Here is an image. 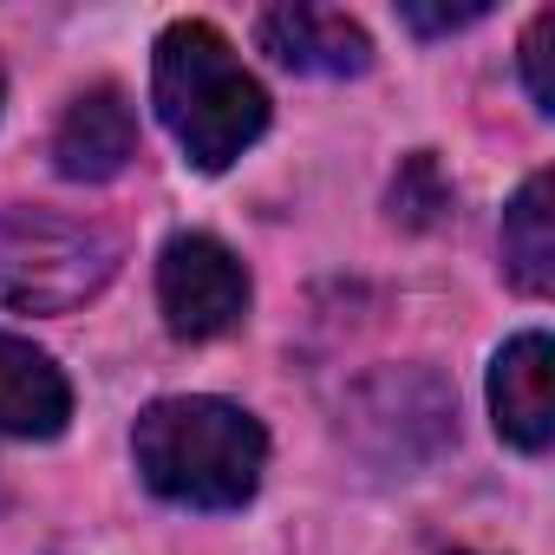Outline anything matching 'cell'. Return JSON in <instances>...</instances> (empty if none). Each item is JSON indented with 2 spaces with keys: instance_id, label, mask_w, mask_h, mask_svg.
Listing matches in <instances>:
<instances>
[{
  "instance_id": "obj_8",
  "label": "cell",
  "mask_w": 555,
  "mask_h": 555,
  "mask_svg": "<svg viewBox=\"0 0 555 555\" xmlns=\"http://www.w3.org/2000/svg\"><path fill=\"white\" fill-rule=\"evenodd\" d=\"M73 418L66 373L21 334H0V431L8 438H60Z\"/></svg>"
},
{
  "instance_id": "obj_12",
  "label": "cell",
  "mask_w": 555,
  "mask_h": 555,
  "mask_svg": "<svg viewBox=\"0 0 555 555\" xmlns=\"http://www.w3.org/2000/svg\"><path fill=\"white\" fill-rule=\"evenodd\" d=\"M490 8H483V0H464V8H425V0H405V8H399V21L412 27V34H457V27H477Z\"/></svg>"
},
{
  "instance_id": "obj_4",
  "label": "cell",
  "mask_w": 555,
  "mask_h": 555,
  "mask_svg": "<svg viewBox=\"0 0 555 555\" xmlns=\"http://www.w3.org/2000/svg\"><path fill=\"white\" fill-rule=\"evenodd\" d=\"M157 308L177 340H222L248 314V268L216 235H170L157 255Z\"/></svg>"
},
{
  "instance_id": "obj_3",
  "label": "cell",
  "mask_w": 555,
  "mask_h": 555,
  "mask_svg": "<svg viewBox=\"0 0 555 555\" xmlns=\"http://www.w3.org/2000/svg\"><path fill=\"white\" fill-rule=\"evenodd\" d=\"M125 248L105 222L8 203L0 209V301L21 314H73L86 308L112 274Z\"/></svg>"
},
{
  "instance_id": "obj_2",
  "label": "cell",
  "mask_w": 555,
  "mask_h": 555,
  "mask_svg": "<svg viewBox=\"0 0 555 555\" xmlns=\"http://www.w3.org/2000/svg\"><path fill=\"white\" fill-rule=\"evenodd\" d=\"M151 99H157V118L177 138L183 164H196L209 177L229 170L268 131V92L242 73L235 47L209 21H177L157 34Z\"/></svg>"
},
{
  "instance_id": "obj_10",
  "label": "cell",
  "mask_w": 555,
  "mask_h": 555,
  "mask_svg": "<svg viewBox=\"0 0 555 555\" xmlns=\"http://www.w3.org/2000/svg\"><path fill=\"white\" fill-rule=\"evenodd\" d=\"M444 209H451V183H444L438 157H431V151L405 157V170L392 177V222L431 229V222H444Z\"/></svg>"
},
{
  "instance_id": "obj_13",
  "label": "cell",
  "mask_w": 555,
  "mask_h": 555,
  "mask_svg": "<svg viewBox=\"0 0 555 555\" xmlns=\"http://www.w3.org/2000/svg\"><path fill=\"white\" fill-rule=\"evenodd\" d=\"M0 92H8V86H0Z\"/></svg>"
},
{
  "instance_id": "obj_5",
  "label": "cell",
  "mask_w": 555,
  "mask_h": 555,
  "mask_svg": "<svg viewBox=\"0 0 555 555\" xmlns=\"http://www.w3.org/2000/svg\"><path fill=\"white\" fill-rule=\"evenodd\" d=\"M255 40L261 53H274V66L308 73V79H360L373 66L366 27L334 8H268L255 21Z\"/></svg>"
},
{
  "instance_id": "obj_9",
  "label": "cell",
  "mask_w": 555,
  "mask_h": 555,
  "mask_svg": "<svg viewBox=\"0 0 555 555\" xmlns=\"http://www.w3.org/2000/svg\"><path fill=\"white\" fill-rule=\"evenodd\" d=\"M503 268L522 295L555 288V177L535 170L503 209Z\"/></svg>"
},
{
  "instance_id": "obj_6",
  "label": "cell",
  "mask_w": 555,
  "mask_h": 555,
  "mask_svg": "<svg viewBox=\"0 0 555 555\" xmlns=\"http://www.w3.org/2000/svg\"><path fill=\"white\" fill-rule=\"evenodd\" d=\"M490 418H496V438L529 457L555 444V347H548V334H516L496 353Z\"/></svg>"
},
{
  "instance_id": "obj_7",
  "label": "cell",
  "mask_w": 555,
  "mask_h": 555,
  "mask_svg": "<svg viewBox=\"0 0 555 555\" xmlns=\"http://www.w3.org/2000/svg\"><path fill=\"white\" fill-rule=\"evenodd\" d=\"M138 157V118H131V99L118 86H86L60 131H53V164L66 183H112L125 164Z\"/></svg>"
},
{
  "instance_id": "obj_11",
  "label": "cell",
  "mask_w": 555,
  "mask_h": 555,
  "mask_svg": "<svg viewBox=\"0 0 555 555\" xmlns=\"http://www.w3.org/2000/svg\"><path fill=\"white\" fill-rule=\"evenodd\" d=\"M522 79H529V99L535 112H555V14L542 8L522 34Z\"/></svg>"
},
{
  "instance_id": "obj_1",
  "label": "cell",
  "mask_w": 555,
  "mask_h": 555,
  "mask_svg": "<svg viewBox=\"0 0 555 555\" xmlns=\"http://www.w3.org/2000/svg\"><path fill=\"white\" fill-rule=\"evenodd\" d=\"M131 457H138L144 483L164 503H183V509H242L261 490L268 431L255 425V412H242L229 399L183 392V399H151L138 412Z\"/></svg>"
}]
</instances>
